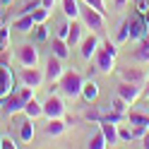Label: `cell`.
Listing matches in <instances>:
<instances>
[{
  "mask_svg": "<svg viewBox=\"0 0 149 149\" xmlns=\"http://www.w3.org/2000/svg\"><path fill=\"white\" fill-rule=\"evenodd\" d=\"M10 91H15V79H12V70L5 63H0V99H5Z\"/></svg>",
  "mask_w": 149,
  "mask_h": 149,
  "instance_id": "12",
  "label": "cell"
},
{
  "mask_svg": "<svg viewBox=\"0 0 149 149\" xmlns=\"http://www.w3.org/2000/svg\"><path fill=\"white\" fill-rule=\"evenodd\" d=\"M127 36H130V22L123 19V24H120V29H118L116 41H118V43H125V41H127Z\"/></svg>",
  "mask_w": 149,
  "mask_h": 149,
  "instance_id": "28",
  "label": "cell"
},
{
  "mask_svg": "<svg viewBox=\"0 0 149 149\" xmlns=\"http://www.w3.org/2000/svg\"><path fill=\"white\" fill-rule=\"evenodd\" d=\"M82 84H84V77H82L77 70H65L63 77L58 79V89H60L68 99L82 96Z\"/></svg>",
  "mask_w": 149,
  "mask_h": 149,
  "instance_id": "2",
  "label": "cell"
},
{
  "mask_svg": "<svg viewBox=\"0 0 149 149\" xmlns=\"http://www.w3.org/2000/svg\"><path fill=\"white\" fill-rule=\"evenodd\" d=\"M22 113H24L26 118L36 120V118H41V116H43V104H41V101H36V99L31 96V99H29V101H26V104H24Z\"/></svg>",
  "mask_w": 149,
  "mask_h": 149,
  "instance_id": "16",
  "label": "cell"
},
{
  "mask_svg": "<svg viewBox=\"0 0 149 149\" xmlns=\"http://www.w3.org/2000/svg\"><path fill=\"white\" fill-rule=\"evenodd\" d=\"M82 31H84V24H82V19L79 22H70V31H68V46L70 48H74V46H79V41H82Z\"/></svg>",
  "mask_w": 149,
  "mask_h": 149,
  "instance_id": "14",
  "label": "cell"
},
{
  "mask_svg": "<svg viewBox=\"0 0 149 149\" xmlns=\"http://www.w3.org/2000/svg\"><path fill=\"white\" fill-rule=\"evenodd\" d=\"M87 147H89V149H104V147H108V142H106L104 132H101V130H99V132H96L94 137L89 139V144H87Z\"/></svg>",
  "mask_w": 149,
  "mask_h": 149,
  "instance_id": "26",
  "label": "cell"
},
{
  "mask_svg": "<svg viewBox=\"0 0 149 149\" xmlns=\"http://www.w3.org/2000/svg\"><path fill=\"white\" fill-rule=\"evenodd\" d=\"M142 84H135V82H125V79H120V84L116 87V94L118 96H123L127 104H135V101L142 96Z\"/></svg>",
  "mask_w": 149,
  "mask_h": 149,
  "instance_id": "7",
  "label": "cell"
},
{
  "mask_svg": "<svg viewBox=\"0 0 149 149\" xmlns=\"http://www.w3.org/2000/svg\"><path fill=\"white\" fill-rule=\"evenodd\" d=\"M19 79H22V84H26V87H31V89H36V87H41L43 84V70L41 68H36V65H22V70H19Z\"/></svg>",
  "mask_w": 149,
  "mask_h": 149,
  "instance_id": "4",
  "label": "cell"
},
{
  "mask_svg": "<svg viewBox=\"0 0 149 149\" xmlns=\"http://www.w3.org/2000/svg\"><path fill=\"white\" fill-rule=\"evenodd\" d=\"M0 108H3V99H0Z\"/></svg>",
  "mask_w": 149,
  "mask_h": 149,
  "instance_id": "38",
  "label": "cell"
},
{
  "mask_svg": "<svg viewBox=\"0 0 149 149\" xmlns=\"http://www.w3.org/2000/svg\"><path fill=\"white\" fill-rule=\"evenodd\" d=\"M82 3L91 5V7H94V10H99L101 15H106V0H82Z\"/></svg>",
  "mask_w": 149,
  "mask_h": 149,
  "instance_id": "29",
  "label": "cell"
},
{
  "mask_svg": "<svg viewBox=\"0 0 149 149\" xmlns=\"http://www.w3.org/2000/svg\"><path fill=\"white\" fill-rule=\"evenodd\" d=\"M65 118H48V123H46V127H43V132L48 135V137H60L63 132H65Z\"/></svg>",
  "mask_w": 149,
  "mask_h": 149,
  "instance_id": "15",
  "label": "cell"
},
{
  "mask_svg": "<svg viewBox=\"0 0 149 149\" xmlns=\"http://www.w3.org/2000/svg\"><path fill=\"white\" fill-rule=\"evenodd\" d=\"M127 22H130V36H132V39H137V41L149 31V29H147V24L139 19V17H127Z\"/></svg>",
  "mask_w": 149,
  "mask_h": 149,
  "instance_id": "17",
  "label": "cell"
},
{
  "mask_svg": "<svg viewBox=\"0 0 149 149\" xmlns=\"http://www.w3.org/2000/svg\"><path fill=\"white\" fill-rule=\"evenodd\" d=\"M63 58H58V55H51L48 60H46V68H43V79L46 82H51V84H55L60 77H63Z\"/></svg>",
  "mask_w": 149,
  "mask_h": 149,
  "instance_id": "6",
  "label": "cell"
},
{
  "mask_svg": "<svg viewBox=\"0 0 149 149\" xmlns=\"http://www.w3.org/2000/svg\"><path fill=\"white\" fill-rule=\"evenodd\" d=\"M113 5H116V7H125L127 0H113Z\"/></svg>",
  "mask_w": 149,
  "mask_h": 149,
  "instance_id": "37",
  "label": "cell"
},
{
  "mask_svg": "<svg viewBox=\"0 0 149 149\" xmlns=\"http://www.w3.org/2000/svg\"><path fill=\"white\" fill-rule=\"evenodd\" d=\"M116 53H118V48H116V43H111L108 39L104 41L96 48V53H94V68L99 70V72H113L116 70Z\"/></svg>",
  "mask_w": 149,
  "mask_h": 149,
  "instance_id": "1",
  "label": "cell"
},
{
  "mask_svg": "<svg viewBox=\"0 0 149 149\" xmlns=\"http://www.w3.org/2000/svg\"><path fill=\"white\" fill-rule=\"evenodd\" d=\"M31 17H34V24H46V19H48V7L39 5V7L31 12Z\"/></svg>",
  "mask_w": 149,
  "mask_h": 149,
  "instance_id": "27",
  "label": "cell"
},
{
  "mask_svg": "<svg viewBox=\"0 0 149 149\" xmlns=\"http://www.w3.org/2000/svg\"><path fill=\"white\" fill-rule=\"evenodd\" d=\"M19 137H22V142H31V139H34V125H31V118L26 120V123H22Z\"/></svg>",
  "mask_w": 149,
  "mask_h": 149,
  "instance_id": "25",
  "label": "cell"
},
{
  "mask_svg": "<svg viewBox=\"0 0 149 149\" xmlns=\"http://www.w3.org/2000/svg\"><path fill=\"white\" fill-rule=\"evenodd\" d=\"M68 31H70V22H60V24H58V31H55V36H60V39H68Z\"/></svg>",
  "mask_w": 149,
  "mask_h": 149,
  "instance_id": "32",
  "label": "cell"
},
{
  "mask_svg": "<svg viewBox=\"0 0 149 149\" xmlns=\"http://www.w3.org/2000/svg\"><path fill=\"white\" fill-rule=\"evenodd\" d=\"M51 46H53V55H58V58L65 60V58L70 55V46H68V41H65V39H60V36H53Z\"/></svg>",
  "mask_w": 149,
  "mask_h": 149,
  "instance_id": "20",
  "label": "cell"
},
{
  "mask_svg": "<svg viewBox=\"0 0 149 149\" xmlns=\"http://www.w3.org/2000/svg\"><path fill=\"white\" fill-rule=\"evenodd\" d=\"M17 144L12 142V139L10 137H0V149H15Z\"/></svg>",
  "mask_w": 149,
  "mask_h": 149,
  "instance_id": "34",
  "label": "cell"
},
{
  "mask_svg": "<svg viewBox=\"0 0 149 149\" xmlns=\"http://www.w3.org/2000/svg\"><path fill=\"white\" fill-rule=\"evenodd\" d=\"M46 36H48V31H46L43 24H36V41H43Z\"/></svg>",
  "mask_w": 149,
  "mask_h": 149,
  "instance_id": "33",
  "label": "cell"
},
{
  "mask_svg": "<svg viewBox=\"0 0 149 149\" xmlns=\"http://www.w3.org/2000/svg\"><path fill=\"white\" fill-rule=\"evenodd\" d=\"M125 118H127L130 127H132L135 137L137 135H144L147 130H149V116L142 113V111H130V113H125Z\"/></svg>",
  "mask_w": 149,
  "mask_h": 149,
  "instance_id": "8",
  "label": "cell"
},
{
  "mask_svg": "<svg viewBox=\"0 0 149 149\" xmlns=\"http://www.w3.org/2000/svg\"><path fill=\"white\" fill-rule=\"evenodd\" d=\"M120 79L125 82H135V84H144L147 82V72L142 68H135V65H125V68H118Z\"/></svg>",
  "mask_w": 149,
  "mask_h": 149,
  "instance_id": "11",
  "label": "cell"
},
{
  "mask_svg": "<svg viewBox=\"0 0 149 149\" xmlns=\"http://www.w3.org/2000/svg\"><path fill=\"white\" fill-rule=\"evenodd\" d=\"M82 96H84V101H94L96 96H99V84L96 82H84V84H82Z\"/></svg>",
  "mask_w": 149,
  "mask_h": 149,
  "instance_id": "23",
  "label": "cell"
},
{
  "mask_svg": "<svg viewBox=\"0 0 149 149\" xmlns=\"http://www.w3.org/2000/svg\"><path fill=\"white\" fill-rule=\"evenodd\" d=\"M101 132H104L108 147H113L118 142V127H116V123H111V120H101Z\"/></svg>",
  "mask_w": 149,
  "mask_h": 149,
  "instance_id": "19",
  "label": "cell"
},
{
  "mask_svg": "<svg viewBox=\"0 0 149 149\" xmlns=\"http://www.w3.org/2000/svg\"><path fill=\"white\" fill-rule=\"evenodd\" d=\"M132 137H135L132 127H120V130H118V139H123V142H130Z\"/></svg>",
  "mask_w": 149,
  "mask_h": 149,
  "instance_id": "30",
  "label": "cell"
},
{
  "mask_svg": "<svg viewBox=\"0 0 149 149\" xmlns=\"http://www.w3.org/2000/svg\"><path fill=\"white\" fill-rule=\"evenodd\" d=\"M24 108V101L19 99V94L17 91H10L5 99H3V111L7 116H15V113H19V111Z\"/></svg>",
  "mask_w": 149,
  "mask_h": 149,
  "instance_id": "13",
  "label": "cell"
},
{
  "mask_svg": "<svg viewBox=\"0 0 149 149\" xmlns=\"http://www.w3.org/2000/svg\"><path fill=\"white\" fill-rule=\"evenodd\" d=\"M31 26H34V17H31V15H19V17L15 19L12 29H15V31H29Z\"/></svg>",
  "mask_w": 149,
  "mask_h": 149,
  "instance_id": "22",
  "label": "cell"
},
{
  "mask_svg": "<svg viewBox=\"0 0 149 149\" xmlns=\"http://www.w3.org/2000/svg\"><path fill=\"white\" fill-rule=\"evenodd\" d=\"M142 96H144V99H149V79L144 82V89H142Z\"/></svg>",
  "mask_w": 149,
  "mask_h": 149,
  "instance_id": "35",
  "label": "cell"
},
{
  "mask_svg": "<svg viewBox=\"0 0 149 149\" xmlns=\"http://www.w3.org/2000/svg\"><path fill=\"white\" fill-rule=\"evenodd\" d=\"M17 94H19V99H22V101H24V104H26V101H29V99L34 96V89H31V87H26V84H24V87H22L19 91H17Z\"/></svg>",
  "mask_w": 149,
  "mask_h": 149,
  "instance_id": "31",
  "label": "cell"
},
{
  "mask_svg": "<svg viewBox=\"0 0 149 149\" xmlns=\"http://www.w3.org/2000/svg\"><path fill=\"white\" fill-rule=\"evenodd\" d=\"M147 135H149V130H147Z\"/></svg>",
  "mask_w": 149,
  "mask_h": 149,
  "instance_id": "40",
  "label": "cell"
},
{
  "mask_svg": "<svg viewBox=\"0 0 149 149\" xmlns=\"http://www.w3.org/2000/svg\"><path fill=\"white\" fill-rule=\"evenodd\" d=\"M127 106H130V104H127L123 96H118V94H116L113 101H111V111H116V113H123V116L127 113Z\"/></svg>",
  "mask_w": 149,
  "mask_h": 149,
  "instance_id": "24",
  "label": "cell"
},
{
  "mask_svg": "<svg viewBox=\"0 0 149 149\" xmlns=\"http://www.w3.org/2000/svg\"><path fill=\"white\" fill-rule=\"evenodd\" d=\"M99 46H101V41H99V34H96V31L82 36V41H79V55H82L84 60H91Z\"/></svg>",
  "mask_w": 149,
  "mask_h": 149,
  "instance_id": "9",
  "label": "cell"
},
{
  "mask_svg": "<svg viewBox=\"0 0 149 149\" xmlns=\"http://www.w3.org/2000/svg\"><path fill=\"white\" fill-rule=\"evenodd\" d=\"M63 3V12L68 19H77L79 17V0H60Z\"/></svg>",
  "mask_w": 149,
  "mask_h": 149,
  "instance_id": "21",
  "label": "cell"
},
{
  "mask_svg": "<svg viewBox=\"0 0 149 149\" xmlns=\"http://www.w3.org/2000/svg\"><path fill=\"white\" fill-rule=\"evenodd\" d=\"M79 19H82V24H84L87 29L96 31V34H101L104 26H106L104 15H101L99 10H94L91 5H87V3H79Z\"/></svg>",
  "mask_w": 149,
  "mask_h": 149,
  "instance_id": "3",
  "label": "cell"
},
{
  "mask_svg": "<svg viewBox=\"0 0 149 149\" xmlns=\"http://www.w3.org/2000/svg\"><path fill=\"white\" fill-rule=\"evenodd\" d=\"M135 60H139V63H149V31L139 39V46L135 48Z\"/></svg>",
  "mask_w": 149,
  "mask_h": 149,
  "instance_id": "18",
  "label": "cell"
},
{
  "mask_svg": "<svg viewBox=\"0 0 149 149\" xmlns=\"http://www.w3.org/2000/svg\"><path fill=\"white\" fill-rule=\"evenodd\" d=\"M41 5H43V7H48V10H51V7L55 5V0H41Z\"/></svg>",
  "mask_w": 149,
  "mask_h": 149,
  "instance_id": "36",
  "label": "cell"
},
{
  "mask_svg": "<svg viewBox=\"0 0 149 149\" xmlns=\"http://www.w3.org/2000/svg\"><path fill=\"white\" fill-rule=\"evenodd\" d=\"M3 3H5V5H7V3H10V0H3Z\"/></svg>",
  "mask_w": 149,
  "mask_h": 149,
  "instance_id": "39",
  "label": "cell"
},
{
  "mask_svg": "<svg viewBox=\"0 0 149 149\" xmlns=\"http://www.w3.org/2000/svg\"><path fill=\"white\" fill-rule=\"evenodd\" d=\"M15 58L19 60V65H39V51L34 48V43H22L17 46Z\"/></svg>",
  "mask_w": 149,
  "mask_h": 149,
  "instance_id": "10",
  "label": "cell"
},
{
  "mask_svg": "<svg viewBox=\"0 0 149 149\" xmlns=\"http://www.w3.org/2000/svg\"><path fill=\"white\" fill-rule=\"evenodd\" d=\"M43 104V116L46 118H65V104L60 96H55L53 91L48 96H46V101H41Z\"/></svg>",
  "mask_w": 149,
  "mask_h": 149,
  "instance_id": "5",
  "label": "cell"
}]
</instances>
